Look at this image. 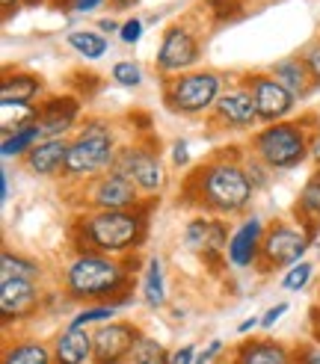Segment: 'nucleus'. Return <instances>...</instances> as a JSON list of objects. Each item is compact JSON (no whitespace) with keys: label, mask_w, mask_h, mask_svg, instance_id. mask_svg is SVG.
Returning a JSON list of instances; mask_svg holds the SVG:
<instances>
[{"label":"nucleus","mask_w":320,"mask_h":364,"mask_svg":"<svg viewBox=\"0 0 320 364\" xmlns=\"http://www.w3.org/2000/svg\"><path fill=\"white\" fill-rule=\"evenodd\" d=\"M213 154L210 160L199 163L184 178V205L199 208L208 216H240L252 205L255 187L240 163V149L235 154Z\"/></svg>","instance_id":"obj_1"},{"label":"nucleus","mask_w":320,"mask_h":364,"mask_svg":"<svg viewBox=\"0 0 320 364\" xmlns=\"http://www.w3.org/2000/svg\"><path fill=\"white\" fill-rule=\"evenodd\" d=\"M154 198L134 210H83L71 225V243L78 252H98L110 258L134 255L149 234V216Z\"/></svg>","instance_id":"obj_2"},{"label":"nucleus","mask_w":320,"mask_h":364,"mask_svg":"<svg viewBox=\"0 0 320 364\" xmlns=\"http://www.w3.org/2000/svg\"><path fill=\"white\" fill-rule=\"evenodd\" d=\"M65 294L78 302H119V294H131L128 258H110L98 252H78L65 267Z\"/></svg>","instance_id":"obj_3"},{"label":"nucleus","mask_w":320,"mask_h":364,"mask_svg":"<svg viewBox=\"0 0 320 364\" xmlns=\"http://www.w3.org/2000/svg\"><path fill=\"white\" fill-rule=\"evenodd\" d=\"M314 116L302 119H284L276 124H264L261 131L249 139V154L258 157L267 169L288 172L306 163L311 154V136H314Z\"/></svg>","instance_id":"obj_4"},{"label":"nucleus","mask_w":320,"mask_h":364,"mask_svg":"<svg viewBox=\"0 0 320 364\" xmlns=\"http://www.w3.org/2000/svg\"><path fill=\"white\" fill-rule=\"evenodd\" d=\"M116 154H119V145H116V134L110 122L89 119L75 134V139H68L63 178L71 181V184H86L89 178L113 169Z\"/></svg>","instance_id":"obj_5"},{"label":"nucleus","mask_w":320,"mask_h":364,"mask_svg":"<svg viewBox=\"0 0 320 364\" xmlns=\"http://www.w3.org/2000/svg\"><path fill=\"white\" fill-rule=\"evenodd\" d=\"M223 75L210 68H193L187 75L164 80V104L175 116H202L210 113L223 95Z\"/></svg>","instance_id":"obj_6"},{"label":"nucleus","mask_w":320,"mask_h":364,"mask_svg":"<svg viewBox=\"0 0 320 364\" xmlns=\"http://www.w3.org/2000/svg\"><path fill=\"white\" fill-rule=\"evenodd\" d=\"M311 234L288 220H276L267 225L264 240H261V258H258V272L267 276L273 269H291L294 264L302 261V255L311 246Z\"/></svg>","instance_id":"obj_7"},{"label":"nucleus","mask_w":320,"mask_h":364,"mask_svg":"<svg viewBox=\"0 0 320 364\" xmlns=\"http://www.w3.org/2000/svg\"><path fill=\"white\" fill-rule=\"evenodd\" d=\"M78 187L83 196V210H134L139 205H146L139 198L142 196L139 187L116 166L89 178L86 184H78Z\"/></svg>","instance_id":"obj_8"},{"label":"nucleus","mask_w":320,"mask_h":364,"mask_svg":"<svg viewBox=\"0 0 320 364\" xmlns=\"http://www.w3.org/2000/svg\"><path fill=\"white\" fill-rule=\"evenodd\" d=\"M202 57V42L187 24H169L160 36V48L154 65L164 77H178L193 71V65Z\"/></svg>","instance_id":"obj_9"},{"label":"nucleus","mask_w":320,"mask_h":364,"mask_svg":"<svg viewBox=\"0 0 320 364\" xmlns=\"http://www.w3.org/2000/svg\"><path fill=\"white\" fill-rule=\"evenodd\" d=\"M113 166L128 175L139 187L142 196H157L160 190L166 187V169H164L160 154L151 149V145H142V142L122 145Z\"/></svg>","instance_id":"obj_10"},{"label":"nucleus","mask_w":320,"mask_h":364,"mask_svg":"<svg viewBox=\"0 0 320 364\" xmlns=\"http://www.w3.org/2000/svg\"><path fill=\"white\" fill-rule=\"evenodd\" d=\"M243 86L252 92V101L258 107L261 124L284 122L294 113L297 98L270 75V71H249V75H243Z\"/></svg>","instance_id":"obj_11"},{"label":"nucleus","mask_w":320,"mask_h":364,"mask_svg":"<svg viewBox=\"0 0 320 364\" xmlns=\"http://www.w3.org/2000/svg\"><path fill=\"white\" fill-rule=\"evenodd\" d=\"M228 225L223 223V216H193L184 228V246L190 252H196L205 264L210 267H220L225 258V249H228Z\"/></svg>","instance_id":"obj_12"},{"label":"nucleus","mask_w":320,"mask_h":364,"mask_svg":"<svg viewBox=\"0 0 320 364\" xmlns=\"http://www.w3.org/2000/svg\"><path fill=\"white\" fill-rule=\"evenodd\" d=\"M139 338V326L131 320H113L98 326L92 332V364H122L124 358H131Z\"/></svg>","instance_id":"obj_13"},{"label":"nucleus","mask_w":320,"mask_h":364,"mask_svg":"<svg viewBox=\"0 0 320 364\" xmlns=\"http://www.w3.org/2000/svg\"><path fill=\"white\" fill-rule=\"evenodd\" d=\"M213 122L223 124L225 131H252L255 124H261V116H258V107L252 101V92L243 86V80L231 83L228 89H223L220 101L213 104L210 110Z\"/></svg>","instance_id":"obj_14"},{"label":"nucleus","mask_w":320,"mask_h":364,"mask_svg":"<svg viewBox=\"0 0 320 364\" xmlns=\"http://www.w3.org/2000/svg\"><path fill=\"white\" fill-rule=\"evenodd\" d=\"M80 119V98L75 95H50L36 107V127L42 139H65V134Z\"/></svg>","instance_id":"obj_15"},{"label":"nucleus","mask_w":320,"mask_h":364,"mask_svg":"<svg viewBox=\"0 0 320 364\" xmlns=\"http://www.w3.org/2000/svg\"><path fill=\"white\" fill-rule=\"evenodd\" d=\"M42 290L30 279H0V314L4 323L27 320L39 311Z\"/></svg>","instance_id":"obj_16"},{"label":"nucleus","mask_w":320,"mask_h":364,"mask_svg":"<svg viewBox=\"0 0 320 364\" xmlns=\"http://www.w3.org/2000/svg\"><path fill=\"white\" fill-rule=\"evenodd\" d=\"M264 220L261 216H249L243 220L228 237V249H225V258L235 269H246V267H258L261 258V240H264Z\"/></svg>","instance_id":"obj_17"},{"label":"nucleus","mask_w":320,"mask_h":364,"mask_svg":"<svg viewBox=\"0 0 320 364\" xmlns=\"http://www.w3.org/2000/svg\"><path fill=\"white\" fill-rule=\"evenodd\" d=\"M42 77L33 75V71H9L0 83V104H4V110H27L33 107V101L42 95Z\"/></svg>","instance_id":"obj_18"},{"label":"nucleus","mask_w":320,"mask_h":364,"mask_svg":"<svg viewBox=\"0 0 320 364\" xmlns=\"http://www.w3.org/2000/svg\"><path fill=\"white\" fill-rule=\"evenodd\" d=\"M65 154H68V139H42L27 151L24 169L39 178H63Z\"/></svg>","instance_id":"obj_19"},{"label":"nucleus","mask_w":320,"mask_h":364,"mask_svg":"<svg viewBox=\"0 0 320 364\" xmlns=\"http://www.w3.org/2000/svg\"><path fill=\"white\" fill-rule=\"evenodd\" d=\"M231 364H294V350L270 338H249L235 347Z\"/></svg>","instance_id":"obj_20"},{"label":"nucleus","mask_w":320,"mask_h":364,"mask_svg":"<svg viewBox=\"0 0 320 364\" xmlns=\"http://www.w3.org/2000/svg\"><path fill=\"white\" fill-rule=\"evenodd\" d=\"M267 71H270V75H273L284 89H288V92H291L297 101L306 98L311 89L317 86L314 77H311V71H309V65H306V60H302L299 53H297V57H282V60H276Z\"/></svg>","instance_id":"obj_21"},{"label":"nucleus","mask_w":320,"mask_h":364,"mask_svg":"<svg viewBox=\"0 0 320 364\" xmlns=\"http://www.w3.org/2000/svg\"><path fill=\"white\" fill-rule=\"evenodd\" d=\"M294 223L302 225L311 240H317V231H320V166H314L311 178L302 184L297 202H294Z\"/></svg>","instance_id":"obj_22"},{"label":"nucleus","mask_w":320,"mask_h":364,"mask_svg":"<svg viewBox=\"0 0 320 364\" xmlns=\"http://www.w3.org/2000/svg\"><path fill=\"white\" fill-rule=\"evenodd\" d=\"M53 361L57 364H86V361H92V332L65 326V329L53 338Z\"/></svg>","instance_id":"obj_23"},{"label":"nucleus","mask_w":320,"mask_h":364,"mask_svg":"<svg viewBox=\"0 0 320 364\" xmlns=\"http://www.w3.org/2000/svg\"><path fill=\"white\" fill-rule=\"evenodd\" d=\"M39 127L36 124H4V142H0V154L4 160L12 157H27L33 145H39Z\"/></svg>","instance_id":"obj_24"},{"label":"nucleus","mask_w":320,"mask_h":364,"mask_svg":"<svg viewBox=\"0 0 320 364\" xmlns=\"http://www.w3.org/2000/svg\"><path fill=\"white\" fill-rule=\"evenodd\" d=\"M166 276H164V261L149 258L146 261V272H142V302L149 308H164L166 305Z\"/></svg>","instance_id":"obj_25"},{"label":"nucleus","mask_w":320,"mask_h":364,"mask_svg":"<svg viewBox=\"0 0 320 364\" xmlns=\"http://www.w3.org/2000/svg\"><path fill=\"white\" fill-rule=\"evenodd\" d=\"M4 364H57V361H53V350H48L42 341H18L6 347Z\"/></svg>","instance_id":"obj_26"},{"label":"nucleus","mask_w":320,"mask_h":364,"mask_svg":"<svg viewBox=\"0 0 320 364\" xmlns=\"http://www.w3.org/2000/svg\"><path fill=\"white\" fill-rule=\"evenodd\" d=\"M65 42L83 60H101L107 53V48H110V42H107L104 36L95 33V30H68Z\"/></svg>","instance_id":"obj_27"},{"label":"nucleus","mask_w":320,"mask_h":364,"mask_svg":"<svg viewBox=\"0 0 320 364\" xmlns=\"http://www.w3.org/2000/svg\"><path fill=\"white\" fill-rule=\"evenodd\" d=\"M0 279H30L39 282L42 279V267L36 264L33 258H24L18 252H4L0 255Z\"/></svg>","instance_id":"obj_28"},{"label":"nucleus","mask_w":320,"mask_h":364,"mask_svg":"<svg viewBox=\"0 0 320 364\" xmlns=\"http://www.w3.org/2000/svg\"><path fill=\"white\" fill-rule=\"evenodd\" d=\"M119 311L116 302H98V305H86L80 311L68 320L71 329H89V326H104V323H113Z\"/></svg>","instance_id":"obj_29"},{"label":"nucleus","mask_w":320,"mask_h":364,"mask_svg":"<svg viewBox=\"0 0 320 364\" xmlns=\"http://www.w3.org/2000/svg\"><path fill=\"white\" fill-rule=\"evenodd\" d=\"M131 364H172V355L166 353V347L160 341L142 335L131 353Z\"/></svg>","instance_id":"obj_30"},{"label":"nucleus","mask_w":320,"mask_h":364,"mask_svg":"<svg viewBox=\"0 0 320 364\" xmlns=\"http://www.w3.org/2000/svg\"><path fill=\"white\" fill-rule=\"evenodd\" d=\"M311 276H314V264L299 261V264H294V267L282 276V287H284V290H291V294H299V290H306V287H309Z\"/></svg>","instance_id":"obj_31"},{"label":"nucleus","mask_w":320,"mask_h":364,"mask_svg":"<svg viewBox=\"0 0 320 364\" xmlns=\"http://www.w3.org/2000/svg\"><path fill=\"white\" fill-rule=\"evenodd\" d=\"M110 77H113V83H119L124 89H137V86H142V68L134 60H119L110 71Z\"/></svg>","instance_id":"obj_32"},{"label":"nucleus","mask_w":320,"mask_h":364,"mask_svg":"<svg viewBox=\"0 0 320 364\" xmlns=\"http://www.w3.org/2000/svg\"><path fill=\"white\" fill-rule=\"evenodd\" d=\"M243 9L240 0H208V12L217 18V21H231V18H238Z\"/></svg>","instance_id":"obj_33"},{"label":"nucleus","mask_w":320,"mask_h":364,"mask_svg":"<svg viewBox=\"0 0 320 364\" xmlns=\"http://www.w3.org/2000/svg\"><path fill=\"white\" fill-rule=\"evenodd\" d=\"M243 166H246V175H249V181H252V187H255V190H261V187L270 184V172H273V169H267L258 157L249 154V157L243 160Z\"/></svg>","instance_id":"obj_34"},{"label":"nucleus","mask_w":320,"mask_h":364,"mask_svg":"<svg viewBox=\"0 0 320 364\" xmlns=\"http://www.w3.org/2000/svg\"><path fill=\"white\" fill-rule=\"evenodd\" d=\"M299 57L306 60V65H309V71H311L314 83L320 86V36H317V39H311L306 48L299 50Z\"/></svg>","instance_id":"obj_35"},{"label":"nucleus","mask_w":320,"mask_h":364,"mask_svg":"<svg viewBox=\"0 0 320 364\" xmlns=\"http://www.w3.org/2000/svg\"><path fill=\"white\" fill-rule=\"evenodd\" d=\"M294 364H320V341H306L294 347Z\"/></svg>","instance_id":"obj_36"},{"label":"nucleus","mask_w":320,"mask_h":364,"mask_svg":"<svg viewBox=\"0 0 320 364\" xmlns=\"http://www.w3.org/2000/svg\"><path fill=\"white\" fill-rule=\"evenodd\" d=\"M142 33H146V21H142V18H128L119 30V39H122V45H137L142 39Z\"/></svg>","instance_id":"obj_37"},{"label":"nucleus","mask_w":320,"mask_h":364,"mask_svg":"<svg viewBox=\"0 0 320 364\" xmlns=\"http://www.w3.org/2000/svg\"><path fill=\"white\" fill-rule=\"evenodd\" d=\"M288 314V302H279V305H273V308H267V311L261 314V329H273V326Z\"/></svg>","instance_id":"obj_38"},{"label":"nucleus","mask_w":320,"mask_h":364,"mask_svg":"<svg viewBox=\"0 0 320 364\" xmlns=\"http://www.w3.org/2000/svg\"><path fill=\"white\" fill-rule=\"evenodd\" d=\"M223 347H225L223 341H210V343H208V347H205L202 353H196V364H210L213 358H217V355L223 353Z\"/></svg>","instance_id":"obj_39"},{"label":"nucleus","mask_w":320,"mask_h":364,"mask_svg":"<svg viewBox=\"0 0 320 364\" xmlns=\"http://www.w3.org/2000/svg\"><path fill=\"white\" fill-rule=\"evenodd\" d=\"M172 163H175V166H187V163H190V149H187L184 139L172 142Z\"/></svg>","instance_id":"obj_40"},{"label":"nucleus","mask_w":320,"mask_h":364,"mask_svg":"<svg viewBox=\"0 0 320 364\" xmlns=\"http://www.w3.org/2000/svg\"><path fill=\"white\" fill-rule=\"evenodd\" d=\"M196 353H199V350H196L193 343H187V347L172 353V364H196Z\"/></svg>","instance_id":"obj_41"},{"label":"nucleus","mask_w":320,"mask_h":364,"mask_svg":"<svg viewBox=\"0 0 320 364\" xmlns=\"http://www.w3.org/2000/svg\"><path fill=\"white\" fill-rule=\"evenodd\" d=\"M101 4H107V0H78V6H75V12L86 15V12H92V9H98Z\"/></svg>","instance_id":"obj_42"},{"label":"nucleus","mask_w":320,"mask_h":364,"mask_svg":"<svg viewBox=\"0 0 320 364\" xmlns=\"http://www.w3.org/2000/svg\"><path fill=\"white\" fill-rule=\"evenodd\" d=\"M48 6H53L57 12H75L78 0H48Z\"/></svg>","instance_id":"obj_43"},{"label":"nucleus","mask_w":320,"mask_h":364,"mask_svg":"<svg viewBox=\"0 0 320 364\" xmlns=\"http://www.w3.org/2000/svg\"><path fill=\"white\" fill-rule=\"evenodd\" d=\"M18 6H24V0H0V9H4V18H9L12 12H18Z\"/></svg>","instance_id":"obj_44"},{"label":"nucleus","mask_w":320,"mask_h":364,"mask_svg":"<svg viewBox=\"0 0 320 364\" xmlns=\"http://www.w3.org/2000/svg\"><path fill=\"white\" fill-rule=\"evenodd\" d=\"M98 30H101V33H119L122 24H116L113 18H101V21H98Z\"/></svg>","instance_id":"obj_45"},{"label":"nucleus","mask_w":320,"mask_h":364,"mask_svg":"<svg viewBox=\"0 0 320 364\" xmlns=\"http://www.w3.org/2000/svg\"><path fill=\"white\" fill-rule=\"evenodd\" d=\"M9 198V172L4 169L0 172V202H6Z\"/></svg>","instance_id":"obj_46"},{"label":"nucleus","mask_w":320,"mask_h":364,"mask_svg":"<svg viewBox=\"0 0 320 364\" xmlns=\"http://www.w3.org/2000/svg\"><path fill=\"white\" fill-rule=\"evenodd\" d=\"M255 326H261V317H249V320H243V323L238 326V332H240V335H246L249 329H255Z\"/></svg>","instance_id":"obj_47"},{"label":"nucleus","mask_w":320,"mask_h":364,"mask_svg":"<svg viewBox=\"0 0 320 364\" xmlns=\"http://www.w3.org/2000/svg\"><path fill=\"white\" fill-rule=\"evenodd\" d=\"M311 332L314 341H320V308H311Z\"/></svg>","instance_id":"obj_48"},{"label":"nucleus","mask_w":320,"mask_h":364,"mask_svg":"<svg viewBox=\"0 0 320 364\" xmlns=\"http://www.w3.org/2000/svg\"><path fill=\"white\" fill-rule=\"evenodd\" d=\"M110 4H113V9H131L139 4V0H110Z\"/></svg>","instance_id":"obj_49"},{"label":"nucleus","mask_w":320,"mask_h":364,"mask_svg":"<svg viewBox=\"0 0 320 364\" xmlns=\"http://www.w3.org/2000/svg\"><path fill=\"white\" fill-rule=\"evenodd\" d=\"M48 0H24V6H45Z\"/></svg>","instance_id":"obj_50"},{"label":"nucleus","mask_w":320,"mask_h":364,"mask_svg":"<svg viewBox=\"0 0 320 364\" xmlns=\"http://www.w3.org/2000/svg\"><path fill=\"white\" fill-rule=\"evenodd\" d=\"M314 127H317V134H320V110L314 113Z\"/></svg>","instance_id":"obj_51"}]
</instances>
